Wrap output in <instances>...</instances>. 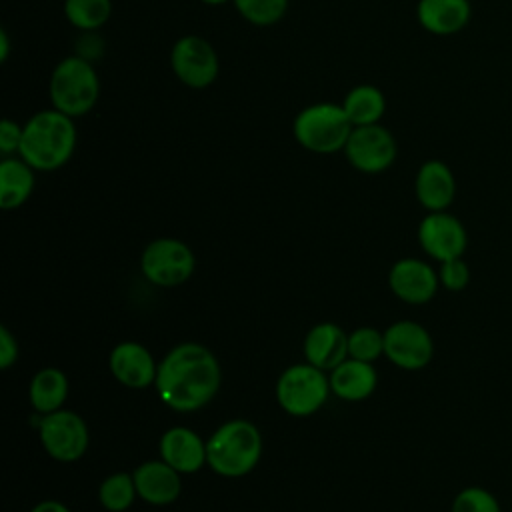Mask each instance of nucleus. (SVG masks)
I'll return each mask as SVG.
<instances>
[{
	"label": "nucleus",
	"mask_w": 512,
	"mask_h": 512,
	"mask_svg": "<svg viewBox=\"0 0 512 512\" xmlns=\"http://www.w3.org/2000/svg\"><path fill=\"white\" fill-rule=\"evenodd\" d=\"M450 512H502V506L490 490L482 486H466L454 496Z\"/></svg>",
	"instance_id": "cd10ccee"
},
{
	"label": "nucleus",
	"mask_w": 512,
	"mask_h": 512,
	"mask_svg": "<svg viewBox=\"0 0 512 512\" xmlns=\"http://www.w3.org/2000/svg\"><path fill=\"white\" fill-rule=\"evenodd\" d=\"M20 142H22V124H18L10 118H4L0 122V152L4 156L18 154Z\"/></svg>",
	"instance_id": "c756f323"
},
{
	"label": "nucleus",
	"mask_w": 512,
	"mask_h": 512,
	"mask_svg": "<svg viewBox=\"0 0 512 512\" xmlns=\"http://www.w3.org/2000/svg\"><path fill=\"white\" fill-rule=\"evenodd\" d=\"M76 140L78 130L74 118L56 108H44L22 124L18 156L38 172H52L72 158Z\"/></svg>",
	"instance_id": "f03ea898"
},
{
	"label": "nucleus",
	"mask_w": 512,
	"mask_h": 512,
	"mask_svg": "<svg viewBox=\"0 0 512 512\" xmlns=\"http://www.w3.org/2000/svg\"><path fill=\"white\" fill-rule=\"evenodd\" d=\"M384 354L402 370H420L434 356L430 332L414 320H398L384 330Z\"/></svg>",
	"instance_id": "9b49d317"
},
{
	"label": "nucleus",
	"mask_w": 512,
	"mask_h": 512,
	"mask_svg": "<svg viewBox=\"0 0 512 512\" xmlns=\"http://www.w3.org/2000/svg\"><path fill=\"white\" fill-rule=\"evenodd\" d=\"M352 128L354 126L348 120L342 104L334 102L308 104L294 116L292 122L294 140L304 150L314 154H334L344 150Z\"/></svg>",
	"instance_id": "39448f33"
},
{
	"label": "nucleus",
	"mask_w": 512,
	"mask_h": 512,
	"mask_svg": "<svg viewBox=\"0 0 512 512\" xmlns=\"http://www.w3.org/2000/svg\"><path fill=\"white\" fill-rule=\"evenodd\" d=\"M330 390L348 402H358L368 398L376 384H378V374L372 366V362H362L354 358H346L340 362L336 368L330 370Z\"/></svg>",
	"instance_id": "aec40b11"
},
{
	"label": "nucleus",
	"mask_w": 512,
	"mask_h": 512,
	"mask_svg": "<svg viewBox=\"0 0 512 512\" xmlns=\"http://www.w3.org/2000/svg\"><path fill=\"white\" fill-rule=\"evenodd\" d=\"M160 456L180 474L198 472L206 464V442L190 428L176 426L162 434Z\"/></svg>",
	"instance_id": "a211bd4d"
},
{
	"label": "nucleus",
	"mask_w": 512,
	"mask_h": 512,
	"mask_svg": "<svg viewBox=\"0 0 512 512\" xmlns=\"http://www.w3.org/2000/svg\"><path fill=\"white\" fill-rule=\"evenodd\" d=\"M202 4H206V6H222V4H226V2H232V0H200Z\"/></svg>",
	"instance_id": "72a5a7b5"
},
{
	"label": "nucleus",
	"mask_w": 512,
	"mask_h": 512,
	"mask_svg": "<svg viewBox=\"0 0 512 512\" xmlns=\"http://www.w3.org/2000/svg\"><path fill=\"white\" fill-rule=\"evenodd\" d=\"M418 242L436 262L460 258L468 246V234L460 218L442 210L428 212L418 224Z\"/></svg>",
	"instance_id": "f8f14e48"
},
{
	"label": "nucleus",
	"mask_w": 512,
	"mask_h": 512,
	"mask_svg": "<svg viewBox=\"0 0 512 512\" xmlns=\"http://www.w3.org/2000/svg\"><path fill=\"white\" fill-rule=\"evenodd\" d=\"M142 274L156 286H178L184 284L194 268L196 258L194 252L176 238H158L152 240L140 258Z\"/></svg>",
	"instance_id": "6e6552de"
},
{
	"label": "nucleus",
	"mask_w": 512,
	"mask_h": 512,
	"mask_svg": "<svg viewBox=\"0 0 512 512\" xmlns=\"http://www.w3.org/2000/svg\"><path fill=\"white\" fill-rule=\"evenodd\" d=\"M18 358V342L6 326H0V368L8 370Z\"/></svg>",
	"instance_id": "7c9ffc66"
},
{
	"label": "nucleus",
	"mask_w": 512,
	"mask_h": 512,
	"mask_svg": "<svg viewBox=\"0 0 512 512\" xmlns=\"http://www.w3.org/2000/svg\"><path fill=\"white\" fill-rule=\"evenodd\" d=\"M30 512H70V510L66 504H62L58 500H42Z\"/></svg>",
	"instance_id": "2f4dec72"
},
{
	"label": "nucleus",
	"mask_w": 512,
	"mask_h": 512,
	"mask_svg": "<svg viewBox=\"0 0 512 512\" xmlns=\"http://www.w3.org/2000/svg\"><path fill=\"white\" fill-rule=\"evenodd\" d=\"M330 392L328 376L310 362L286 368L276 382L278 404L290 416H310L318 412Z\"/></svg>",
	"instance_id": "423d86ee"
},
{
	"label": "nucleus",
	"mask_w": 512,
	"mask_h": 512,
	"mask_svg": "<svg viewBox=\"0 0 512 512\" xmlns=\"http://www.w3.org/2000/svg\"><path fill=\"white\" fill-rule=\"evenodd\" d=\"M388 284L394 296L406 304H426L440 286L438 272L424 260L400 258L388 272Z\"/></svg>",
	"instance_id": "ddd939ff"
},
{
	"label": "nucleus",
	"mask_w": 512,
	"mask_h": 512,
	"mask_svg": "<svg viewBox=\"0 0 512 512\" xmlns=\"http://www.w3.org/2000/svg\"><path fill=\"white\" fill-rule=\"evenodd\" d=\"M38 436L48 452L58 462H74L84 456L88 448L86 422L72 410H56L42 414L38 422Z\"/></svg>",
	"instance_id": "9d476101"
},
{
	"label": "nucleus",
	"mask_w": 512,
	"mask_h": 512,
	"mask_svg": "<svg viewBox=\"0 0 512 512\" xmlns=\"http://www.w3.org/2000/svg\"><path fill=\"white\" fill-rule=\"evenodd\" d=\"M414 194L428 212L448 210L456 198V176L452 168L438 158L422 162L414 178Z\"/></svg>",
	"instance_id": "4468645a"
},
{
	"label": "nucleus",
	"mask_w": 512,
	"mask_h": 512,
	"mask_svg": "<svg viewBox=\"0 0 512 512\" xmlns=\"http://www.w3.org/2000/svg\"><path fill=\"white\" fill-rule=\"evenodd\" d=\"M232 4L246 22L254 26H272L286 16L290 0H232Z\"/></svg>",
	"instance_id": "a878e982"
},
{
	"label": "nucleus",
	"mask_w": 512,
	"mask_h": 512,
	"mask_svg": "<svg viewBox=\"0 0 512 512\" xmlns=\"http://www.w3.org/2000/svg\"><path fill=\"white\" fill-rule=\"evenodd\" d=\"M220 364L198 342H182L158 364L156 392L176 412H194L206 406L220 388Z\"/></svg>",
	"instance_id": "f257e3e1"
},
{
	"label": "nucleus",
	"mask_w": 512,
	"mask_h": 512,
	"mask_svg": "<svg viewBox=\"0 0 512 512\" xmlns=\"http://www.w3.org/2000/svg\"><path fill=\"white\" fill-rule=\"evenodd\" d=\"M340 104L352 126L378 124L386 112V96L374 84H356Z\"/></svg>",
	"instance_id": "4be33fe9"
},
{
	"label": "nucleus",
	"mask_w": 512,
	"mask_h": 512,
	"mask_svg": "<svg viewBox=\"0 0 512 512\" xmlns=\"http://www.w3.org/2000/svg\"><path fill=\"white\" fill-rule=\"evenodd\" d=\"M34 168L20 156H4L0 162V206L2 210L20 208L34 190Z\"/></svg>",
	"instance_id": "412c9836"
},
{
	"label": "nucleus",
	"mask_w": 512,
	"mask_h": 512,
	"mask_svg": "<svg viewBox=\"0 0 512 512\" xmlns=\"http://www.w3.org/2000/svg\"><path fill=\"white\" fill-rule=\"evenodd\" d=\"M384 354V332L372 326H360L348 334V356L362 362H374Z\"/></svg>",
	"instance_id": "bb28decb"
},
{
	"label": "nucleus",
	"mask_w": 512,
	"mask_h": 512,
	"mask_svg": "<svg viewBox=\"0 0 512 512\" xmlns=\"http://www.w3.org/2000/svg\"><path fill=\"white\" fill-rule=\"evenodd\" d=\"M108 366L112 376L128 386V388H146L150 384L156 382V374H158V366L152 358V354L148 352V348H144L138 342H120L112 348L110 358H108Z\"/></svg>",
	"instance_id": "2eb2a0df"
},
{
	"label": "nucleus",
	"mask_w": 512,
	"mask_h": 512,
	"mask_svg": "<svg viewBox=\"0 0 512 512\" xmlns=\"http://www.w3.org/2000/svg\"><path fill=\"white\" fill-rule=\"evenodd\" d=\"M64 16L74 28L94 32L110 20L112 0H64Z\"/></svg>",
	"instance_id": "b1692460"
},
{
	"label": "nucleus",
	"mask_w": 512,
	"mask_h": 512,
	"mask_svg": "<svg viewBox=\"0 0 512 512\" xmlns=\"http://www.w3.org/2000/svg\"><path fill=\"white\" fill-rule=\"evenodd\" d=\"M170 68L184 86L202 90L216 82L220 60L216 48L206 38L184 34L172 44Z\"/></svg>",
	"instance_id": "0eeeda50"
},
{
	"label": "nucleus",
	"mask_w": 512,
	"mask_h": 512,
	"mask_svg": "<svg viewBox=\"0 0 512 512\" xmlns=\"http://www.w3.org/2000/svg\"><path fill=\"white\" fill-rule=\"evenodd\" d=\"M438 278L440 284L450 290V292H460L468 286L470 282V268L468 264L460 258H452L446 262H440V270H438Z\"/></svg>",
	"instance_id": "c85d7f7f"
},
{
	"label": "nucleus",
	"mask_w": 512,
	"mask_h": 512,
	"mask_svg": "<svg viewBox=\"0 0 512 512\" xmlns=\"http://www.w3.org/2000/svg\"><path fill=\"white\" fill-rule=\"evenodd\" d=\"M342 152L348 164L358 172L380 174L396 162L398 144L394 134L378 122L368 126H354Z\"/></svg>",
	"instance_id": "1a4fd4ad"
},
{
	"label": "nucleus",
	"mask_w": 512,
	"mask_h": 512,
	"mask_svg": "<svg viewBox=\"0 0 512 512\" xmlns=\"http://www.w3.org/2000/svg\"><path fill=\"white\" fill-rule=\"evenodd\" d=\"M136 492V484L132 474L116 472L108 476L98 488V500L108 512H124L132 506Z\"/></svg>",
	"instance_id": "393cba45"
},
{
	"label": "nucleus",
	"mask_w": 512,
	"mask_h": 512,
	"mask_svg": "<svg viewBox=\"0 0 512 512\" xmlns=\"http://www.w3.org/2000/svg\"><path fill=\"white\" fill-rule=\"evenodd\" d=\"M48 96L52 108L70 118L86 116L100 98V78L94 64L76 54L62 58L48 80Z\"/></svg>",
	"instance_id": "20e7f679"
},
{
	"label": "nucleus",
	"mask_w": 512,
	"mask_h": 512,
	"mask_svg": "<svg viewBox=\"0 0 512 512\" xmlns=\"http://www.w3.org/2000/svg\"><path fill=\"white\" fill-rule=\"evenodd\" d=\"M304 358L320 370H332L348 358V336L334 322H320L304 336Z\"/></svg>",
	"instance_id": "6ab92c4d"
},
{
	"label": "nucleus",
	"mask_w": 512,
	"mask_h": 512,
	"mask_svg": "<svg viewBox=\"0 0 512 512\" xmlns=\"http://www.w3.org/2000/svg\"><path fill=\"white\" fill-rule=\"evenodd\" d=\"M472 18L470 0H418L416 20L432 36H454Z\"/></svg>",
	"instance_id": "f3484780"
},
{
	"label": "nucleus",
	"mask_w": 512,
	"mask_h": 512,
	"mask_svg": "<svg viewBox=\"0 0 512 512\" xmlns=\"http://www.w3.org/2000/svg\"><path fill=\"white\" fill-rule=\"evenodd\" d=\"M138 496L152 506L172 504L180 496V472L164 460H148L132 472Z\"/></svg>",
	"instance_id": "dca6fc26"
},
{
	"label": "nucleus",
	"mask_w": 512,
	"mask_h": 512,
	"mask_svg": "<svg viewBox=\"0 0 512 512\" xmlns=\"http://www.w3.org/2000/svg\"><path fill=\"white\" fill-rule=\"evenodd\" d=\"M262 436L248 420L220 424L206 442V464L224 478L248 474L260 460Z\"/></svg>",
	"instance_id": "7ed1b4c3"
},
{
	"label": "nucleus",
	"mask_w": 512,
	"mask_h": 512,
	"mask_svg": "<svg viewBox=\"0 0 512 512\" xmlns=\"http://www.w3.org/2000/svg\"><path fill=\"white\" fill-rule=\"evenodd\" d=\"M30 404L38 414H50L62 408L68 396V378L58 368H42L30 382Z\"/></svg>",
	"instance_id": "5701e85b"
},
{
	"label": "nucleus",
	"mask_w": 512,
	"mask_h": 512,
	"mask_svg": "<svg viewBox=\"0 0 512 512\" xmlns=\"http://www.w3.org/2000/svg\"><path fill=\"white\" fill-rule=\"evenodd\" d=\"M10 54V40H8V32L0 30V60L6 62Z\"/></svg>",
	"instance_id": "473e14b6"
}]
</instances>
